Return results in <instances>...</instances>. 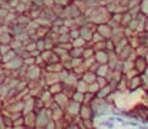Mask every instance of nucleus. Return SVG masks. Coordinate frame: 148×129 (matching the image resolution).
Instances as JSON below:
<instances>
[{"mask_svg":"<svg viewBox=\"0 0 148 129\" xmlns=\"http://www.w3.org/2000/svg\"><path fill=\"white\" fill-rule=\"evenodd\" d=\"M79 35H81V36H84L85 39H90V36H92V30H89V29L85 26V28H80L79 29Z\"/></svg>","mask_w":148,"mask_h":129,"instance_id":"nucleus-1","label":"nucleus"},{"mask_svg":"<svg viewBox=\"0 0 148 129\" xmlns=\"http://www.w3.org/2000/svg\"><path fill=\"white\" fill-rule=\"evenodd\" d=\"M103 125H106L108 128H113V123H106V121H105V123H103Z\"/></svg>","mask_w":148,"mask_h":129,"instance_id":"nucleus-2","label":"nucleus"}]
</instances>
